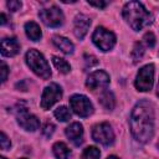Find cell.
Instances as JSON below:
<instances>
[{
    "instance_id": "obj_16",
    "label": "cell",
    "mask_w": 159,
    "mask_h": 159,
    "mask_svg": "<svg viewBox=\"0 0 159 159\" xmlns=\"http://www.w3.org/2000/svg\"><path fill=\"white\" fill-rule=\"evenodd\" d=\"M52 41L62 52H65V53H72L73 52V43L68 39L62 37V36H55Z\"/></svg>"
},
{
    "instance_id": "obj_7",
    "label": "cell",
    "mask_w": 159,
    "mask_h": 159,
    "mask_svg": "<svg viewBox=\"0 0 159 159\" xmlns=\"http://www.w3.org/2000/svg\"><path fill=\"white\" fill-rule=\"evenodd\" d=\"M40 19L46 26L58 27L63 22V14L57 6H50L47 9H42L39 12Z\"/></svg>"
},
{
    "instance_id": "obj_9",
    "label": "cell",
    "mask_w": 159,
    "mask_h": 159,
    "mask_svg": "<svg viewBox=\"0 0 159 159\" xmlns=\"http://www.w3.org/2000/svg\"><path fill=\"white\" fill-rule=\"evenodd\" d=\"M92 138L97 143H101L103 145H109L114 140V133L108 123H101L94 125L92 130Z\"/></svg>"
},
{
    "instance_id": "obj_13",
    "label": "cell",
    "mask_w": 159,
    "mask_h": 159,
    "mask_svg": "<svg viewBox=\"0 0 159 159\" xmlns=\"http://www.w3.org/2000/svg\"><path fill=\"white\" fill-rule=\"evenodd\" d=\"M66 135L75 145H80L82 143V138H83V127H82V124L75 122L71 125H68L66 128Z\"/></svg>"
},
{
    "instance_id": "obj_12",
    "label": "cell",
    "mask_w": 159,
    "mask_h": 159,
    "mask_svg": "<svg viewBox=\"0 0 159 159\" xmlns=\"http://www.w3.org/2000/svg\"><path fill=\"white\" fill-rule=\"evenodd\" d=\"M89 25H91V19L83 14H80L75 17V29H73V32L76 35L77 39L82 40L86 34L88 32V29H89Z\"/></svg>"
},
{
    "instance_id": "obj_10",
    "label": "cell",
    "mask_w": 159,
    "mask_h": 159,
    "mask_svg": "<svg viewBox=\"0 0 159 159\" xmlns=\"http://www.w3.org/2000/svg\"><path fill=\"white\" fill-rule=\"evenodd\" d=\"M16 117H17L19 124L26 130H31L32 132V130H36L40 127L39 119L34 114H30L26 108H19L17 113H16Z\"/></svg>"
},
{
    "instance_id": "obj_11",
    "label": "cell",
    "mask_w": 159,
    "mask_h": 159,
    "mask_svg": "<svg viewBox=\"0 0 159 159\" xmlns=\"http://www.w3.org/2000/svg\"><path fill=\"white\" fill-rule=\"evenodd\" d=\"M108 83H109V76L104 71H96L91 73L86 81V86L92 91L106 87Z\"/></svg>"
},
{
    "instance_id": "obj_25",
    "label": "cell",
    "mask_w": 159,
    "mask_h": 159,
    "mask_svg": "<svg viewBox=\"0 0 159 159\" xmlns=\"http://www.w3.org/2000/svg\"><path fill=\"white\" fill-rule=\"evenodd\" d=\"M53 130H55V125H53L52 123H46V124L43 125V128H42V133H43V135L47 137V138L52 135Z\"/></svg>"
},
{
    "instance_id": "obj_26",
    "label": "cell",
    "mask_w": 159,
    "mask_h": 159,
    "mask_svg": "<svg viewBox=\"0 0 159 159\" xmlns=\"http://www.w3.org/2000/svg\"><path fill=\"white\" fill-rule=\"evenodd\" d=\"M7 7H9L11 11H17V10H20V7H21V2L17 1V0H11V1L7 2Z\"/></svg>"
},
{
    "instance_id": "obj_24",
    "label": "cell",
    "mask_w": 159,
    "mask_h": 159,
    "mask_svg": "<svg viewBox=\"0 0 159 159\" xmlns=\"http://www.w3.org/2000/svg\"><path fill=\"white\" fill-rule=\"evenodd\" d=\"M0 147H1V149H2V150H7V149H10V147H11V142H10V139L6 137V134H5L4 132L1 133Z\"/></svg>"
},
{
    "instance_id": "obj_34",
    "label": "cell",
    "mask_w": 159,
    "mask_h": 159,
    "mask_svg": "<svg viewBox=\"0 0 159 159\" xmlns=\"http://www.w3.org/2000/svg\"><path fill=\"white\" fill-rule=\"evenodd\" d=\"M158 148H159V142H158Z\"/></svg>"
},
{
    "instance_id": "obj_23",
    "label": "cell",
    "mask_w": 159,
    "mask_h": 159,
    "mask_svg": "<svg viewBox=\"0 0 159 159\" xmlns=\"http://www.w3.org/2000/svg\"><path fill=\"white\" fill-rule=\"evenodd\" d=\"M143 41H144V43H145L148 47L153 48L154 45H155V36H154V34H153V32H147V34L143 36Z\"/></svg>"
},
{
    "instance_id": "obj_18",
    "label": "cell",
    "mask_w": 159,
    "mask_h": 159,
    "mask_svg": "<svg viewBox=\"0 0 159 159\" xmlns=\"http://www.w3.org/2000/svg\"><path fill=\"white\" fill-rule=\"evenodd\" d=\"M99 102H101V104H102L106 109H109V111H112V109L114 108V104H116L114 96H113V93L109 92V91H104V92L101 94Z\"/></svg>"
},
{
    "instance_id": "obj_28",
    "label": "cell",
    "mask_w": 159,
    "mask_h": 159,
    "mask_svg": "<svg viewBox=\"0 0 159 159\" xmlns=\"http://www.w3.org/2000/svg\"><path fill=\"white\" fill-rule=\"evenodd\" d=\"M6 78H7V66L2 62V63H1V81L5 82Z\"/></svg>"
},
{
    "instance_id": "obj_6",
    "label": "cell",
    "mask_w": 159,
    "mask_h": 159,
    "mask_svg": "<svg viewBox=\"0 0 159 159\" xmlns=\"http://www.w3.org/2000/svg\"><path fill=\"white\" fill-rule=\"evenodd\" d=\"M70 106L77 116L83 117V118L88 117L93 112V106L91 101L86 96H82V94H73L70 98Z\"/></svg>"
},
{
    "instance_id": "obj_1",
    "label": "cell",
    "mask_w": 159,
    "mask_h": 159,
    "mask_svg": "<svg viewBox=\"0 0 159 159\" xmlns=\"http://www.w3.org/2000/svg\"><path fill=\"white\" fill-rule=\"evenodd\" d=\"M129 123L133 137L140 143H147L154 133V111L152 104L147 101L137 103L132 111Z\"/></svg>"
},
{
    "instance_id": "obj_4",
    "label": "cell",
    "mask_w": 159,
    "mask_h": 159,
    "mask_svg": "<svg viewBox=\"0 0 159 159\" xmlns=\"http://www.w3.org/2000/svg\"><path fill=\"white\" fill-rule=\"evenodd\" d=\"M92 41L102 51H109L116 43V36L104 27H97L92 35Z\"/></svg>"
},
{
    "instance_id": "obj_22",
    "label": "cell",
    "mask_w": 159,
    "mask_h": 159,
    "mask_svg": "<svg viewBox=\"0 0 159 159\" xmlns=\"http://www.w3.org/2000/svg\"><path fill=\"white\" fill-rule=\"evenodd\" d=\"M143 53H144V48H143L142 43H140V42H137V43L134 45V48H133V52H132V56H133L134 61L140 60L142 56H143Z\"/></svg>"
},
{
    "instance_id": "obj_35",
    "label": "cell",
    "mask_w": 159,
    "mask_h": 159,
    "mask_svg": "<svg viewBox=\"0 0 159 159\" xmlns=\"http://www.w3.org/2000/svg\"><path fill=\"white\" fill-rule=\"evenodd\" d=\"M22 159H24V158H22Z\"/></svg>"
},
{
    "instance_id": "obj_15",
    "label": "cell",
    "mask_w": 159,
    "mask_h": 159,
    "mask_svg": "<svg viewBox=\"0 0 159 159\" xmlns=\"http://www.w3.org/2000/svg\"><path fill=\"white\" fill-rule=\"evenodd\" d=\"M25 31H26L27 37L30 40H32V41H39L41 39V36H42L40 26L34 21H29V22L25 24Z\"/></svg>"
},
{
    "instance_id": "obj_20",
    "label": "cell",
    "mask_w": 159,
    "mask_h": 159,
    "mask_svg": "<svg viewBox=\"0 0 159 159\" xmlns=\"http://www.w3.org/2000/svg\"><path fill=\"white\" fill-rule=\"evenodd\" d=\"M53 114H55V117H56L58 120H61V122H67V120L71 119V113H70L68 108L65 107V106L57 107V108L55 109Z\"/></svg>"
},
{
    "instance_id": "obj_3",
    "label": "cell",
    "mask_w": 159,
    "mask_h": 159,
    "mask_svg": "<svg viewBox=\"0 0 159 159\" xmlns=\"http://www.w3.org/2000/svg\"><path fill=\"white\" fill-rule=\"evenodd\" d=\"M26 63L41 78L47 80V78L51 77L50 66H48L47 61L45 60V57L37 50L31 48L30 51H27V53H26Z\"/></svg>"
},
{
    "instance_id": "obj_21",
    "label": "cell",
    "mask_w": 159,
    "mask_h": 159,
    "mask_svg": "<svg viewBox=\"0 0 159 159\" xmlns=\"http://www.w3.org/2000/svg\"><path fill=\"white\" fill-rule=\"evenodd\" d=\"M99 149L96 147H88L82 154V159H99Z\"/></svg>"
},
{
    "instance_id": "obj_29",
    "label": "cell",
    "mask_w": 159,
    "mask_h": 159,
    "mask_svg": "<svg viewBox=\"0 0 159 159\" xmlns=\"http://www.w3.org/2000/svg\"><path fill=\"white\" fill-rule=\"evenodd\" d=\"M88 4H89V5H92V6L99 7V9H103V7L107 5V2H106V1H88Z\"/></svg>"
},
{
    "instance_id": "obj_31",
    "label": "cell",
    "mask_w": 159,
    "mask_h": 159,
    "mask_svg": "<svg viewBox=\"0 0 159 159\" xmlns=\"http://www.w3.org/2000/svg\"><path fill=\"white\" fill-rule=\"evenodd\" d=\"M107 159H119V158H117V157H114V155H111V157H108Z\"/></svg>"
},
{
    "instance_id": "obj_30",
    "label": "cell",
    "mask_w": 159,
    "mask_h": 159,
    "mask_svg": "<svg viewBox=\"0 0 159 159\" xmlns=\"http://www.w3.org/2000/svg\"><path fill=\"white\" fill-rule=\"evenodd\" d=\"M5 22H6V17L4 14H1V24H5Z\"/></svg>"
},
{
    "instance_id": "obj_17",
    "label": "cell",
    "mask_w": 159,
    "mask_h": 159,
    "mask_svg": "<svg viewBox=\"0 0 159 159\" xmlns=\"http://www.w3.org/2000/svg\"><path fill=\"white\" fill-rule=\"evenodd\" d=\"M52 150H53V154H55L56 159H68V157L71 154L68 147L62 142L55 143L53 147H52Z\"/></svg>"
},
{
    "instance_id": "obj_19",
    "label": "cell",
    "mask_w": 159,
    "mask_h": 159,
    "mask_svg": "<svg viewBox=\"0 0 159 159\" xmlns=\"http://www.w3.org/2000/svg\"><path fill=\"white\" fill-rule=\"evenodd\" d=\"M52 62H53L55 67H56L60 72H62V73H68L70 70H71V66H70V65L67 63V61L63 60V58H60V57H57V56H53V57H52Z\"/></svg>"
},
{
    "instance_id": "obj_2",
    "label": "cell",
    "mask_w": 159,
    "mask_h": 159,
    "mask_svg": "<svg viewBox=\"0 0 159 159\" xmlns=\"http://www.w3.org/2000/svg\"><path fill=\"white\" fill-rule=\"evenodd\" d=\"M123 17L129 24V26L135 31L142 30L152 22V15L139 1L127 2L123 7Z\"/></svg>"
},
{
    "instance_id": "obj_32",
    "label": "cell",
    "mask_w": 159,
    "mask_h": 159,
    "mask_svg": "<svg viewBox=\"0 0 159 159\" xmlns=\"http://www.w3.org/2000/svg\"><path fill=\"white\" fill-rule=\"evenodd\" d=\"M157 96L159 97V82H158V87H157Z\"/></svg>"
},
{
    "instance_id": "obj_5",
    "label": "cell",
    "mask_w": 159,
    "mask_h": 159,
    "mask_svg": "<svg viewBox=\"0 0 159 159\" xmlns=\"http://www.w3.org/2000/svg\"><path fill=\"white\" fill-rule=\"evenodd\" d=\"M154 81V66L145 65L142 67L135 78V88L142 92H147L152 88Z\"/></svg>"
},
{
    "instance_id": "obj_27",
    "label": "cell",
    "mask_w": 159,
    "mask_h": 159,
    "mask_svg": "<svg viewBox=\"0 0 159 159\" xmlns=\"http://www.w3.org/2000/svg\"><path fill=\"white\" fill-rule=\"evenodd\" d=\"M84 62H86V66L88 67H92V66H94V65H97L98 63V61H97V58L94 57V56H88V55H86L84 56Z\"/></svg>"
},
{
    "instance_id": "obj_14",
    "label": "cell",
    "mask_w": 159,
    "mask_h": 159,
    "mask_svg": "<svg viewBox=\"0 0 159 159\" xmlns=\"http://www.w3.org/2000/svg\"><path fill=\"white\" fill-rule=\"evenodd\" d=\"M20 51V43L16 39H4L1 41V53L2 56H15Z\"/></svg>"
},
{
    "instance_id": "obj_8",
    "label": "cell",
    "mask_w": 159,
    "mask_h": 159,
    "mask_svg": "<svg viewBox=\"0 0 159 159\" xmlns=\"http://www.w3.org/2000/svg\"><path fill=\"white\" fill-rule=\"evenodd\" d=\"M62 97V89L56 83H50L42 92L41 107L43 109H50L60 98Z\"/></svg>"
},
{
    "instance_id": "obj_33",
    "label": "cell",
    "mask_w": 159,
    "mask_h": 159,
    "mask_svg": "<svg viewBox=\"0 0 159 159\" xmlns=\"http://www.w3.org/2000/svg\"><path fill=\"white\" fill-rule=\"evenodd\" d=\"M0 159H6V158H4V157H1V158H0Z\"/></svg>"
}]
</instances>
